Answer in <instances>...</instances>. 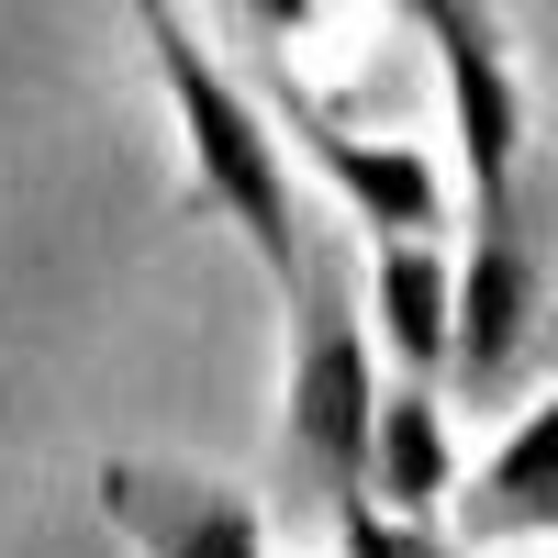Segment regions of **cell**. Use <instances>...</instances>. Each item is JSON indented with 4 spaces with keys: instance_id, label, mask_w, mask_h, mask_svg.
Returning <instances> with one entry per match:
<instances>
[{
    "instance_id": "30bf717a",
    "label": "cell",
    "mask_w": 558,
    "mask_h": 558,
    "mask_svg": "<svg viewBox=\"0 0 558 558\" xmlns=\"http://www.w3.org/2000/svg\"><path fill=\"white\" fill-rule=\"evenodd\" d=\"M336 514V558H470L458 536H436V525H413V514H391V502H368V492H347V502H324Z\"/></svg>"
},
{
    "instance_id": "ba28073f",
    "label": "cell",
    "mask_w": 558,
    "mask_h": 558,
    "mask_svg": "<svg viewBox=\"0 0 558 558\" xmlns=\"http://www.w3.org/2000/svg\"><path fill=\"white\" fill-rule=\"evenodd\" d=\"M368 336L402 380H436L447 347H458V257L436 235H380L368 257Z\"/></svg>"
},
{
    "instance_id": "7a4b0ae2",
    "label": "cell",
    "mask_w": 558,
    "mask_h": 558,
    "mask_svg": "<svg viewBox=\"0 0 558 558\" xmlns=\"http://www.w3.org/2000/svg\"><path fill=\"white\" fill-rule=\"evenodd\" d=\"M291 470L347 502L368 492V425H380V336H368V302H347L336 257H302L291 279Z\"/></svg>"
},
{
    "instance_id": "4fadbf2b",
    "label": "cell",
    "mask_w": 558,
    "mask_h": 558,
    "mask_svg": "<svg viewBox=\"0 0 558 558\" xmlns=\"http://www.w3.org/2000/svg\"><path fill=\"white\" fill-rule=\"evenodd\" d=\"M223 12H246V0H223Z\"/></svg>"
},
{
    "instance_id": "3957f363",
    "label": "cell",
    "mask_w": 558,
    "mask_h": 558,
    "mask_svg": "<svg viewBox=\"0 0 558 558\" xmlns=\"http://www.w3.org/2000/svg\"><path fill=\"white\" fill-rule=\"evenodd\" d=\"M279 123H291V146L313 157V179L368 223V235H436V223H447V168H436V146L336 123L302 78H279Z\"/></svg>"
},
{
    "instance_id": "9c48e42d",
    "label": "cell",
    "mask_w": 558,
    "mask_h": 558,
    "mask_svg": "<svg viewBox=\"0 0 558 558\" xmlns=\"http://www.w3.org/2000/svg\"><path fill=\"white\" fill-rule=\"evenodd\" d=\"M447 492H458L447 402H436V380H391V391H380V425H368V502H391V514L436 525Z\"/></svg>"
},
{
    "instance_id": "5b68a950",
    "label": "cell",
    "mask_w": 558,
    "mask_h": 558,
    "mask_svg": "<svg viewBox=\"0 0 558 558\" xmlns=\"http://www.w3.org/2000/svg\"><path fill=\"white\" fill-rule=\"evenodd\" d=\"M101 514L134 558H268V514L246 481L179 458H101Z\"/></svg>"
},
{
    "instance_id": "7c38bea8",
    "label": "cell",
    "mask_w": 558,
    "mask_h": 558,
    "mask_svg": "<svg viewBox=\"0 0 558 558\" xmlns=\"http://www.w3.org/2000/svg\"><path fill=\"white\" fill-rule=\"evenodd\" d=\"M547 347H558V313H547Z\"/></svg>"
},
{
    "instance_id": "8992f818",
    "label": "cell",
    "mask_w": 558,
    "mask_h": 558,
    "mask_svg": "<svg viewBox=\"0 0 558 558\" xmlns=\"http://www.w3.org/2000/svg\"><path fill=\"white\" fill-rule=\"evenodd\" d=\"M525 336H547V313H536V246H525V223H514V213H470L447 380L470 391V402H492V391L525 368Z\"/></svg>"
},
{
    "instance_id": "277c9868",
    "label": "cell",
    "mask_w": 558,
    "mask_h": 558,
    "mask_svg": "<svg viewBox=\"0 0 558 558\" xmlns=\"http://www.w3.org/2000/svg\"><path fill=\"white\" fill-rule=\"evenodd\" d=\"M425 45H436V78H447V134H458V168H470V213H514L525 78H514V45H502L492 0H458Z\"/></svg>"
},
{
    "instance_id": "52a82bcc",
    "label": "cell",
    "mask_w": 558,
    "mask_h": 558,
    "mask_svg": "<svg viewBox=\"0 0 558 558\" xmlns=\"http://www.w3.org/2000/svg\"><path fill=\"white\" fill-rule=\"evenodd\" d=\"M558 536V391L525 402L470 481H458V547H547Z\"/></svg>"
},
{
    "instance_id": "6da1fadb",
    "label": "cell",
    "mask_w": 558,
    "mask_h": 558,
    "mask_svg": "<svg viewBox=\"0 0 558 558\" xmlns=\"http://www.w3.org/2000/svg\"><path fill=\"white\" fill-rule=\"evenodd\" d=\"M134 23H146V45H157V89L179 112V146H191V202L235 223L268 279H291L313 257V235H302V191H291L279 112L202 45V23L179 12V0H134Z\"/></svg>"
},
{
    "instance_id": "8fae6325",
    "label": "cell",
    "mask_w": 558,
    "mask_h": 558,
    "mask_svg": "<svg viewBox=\"0 0 558 558\" xmlns=\"http://www.w3.org/2000/svg\"><path fill=\"white\" fill-rule=\"evenodd\" d=\"M380 12H402V23H413V34H436V23H447V12H458V0H380Z\"/></svg>"
}]
</instances>
